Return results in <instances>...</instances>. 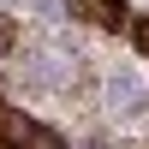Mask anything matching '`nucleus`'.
<instances>
[{"mask_svg":"<svg viewBox=\"0 0 149 149\" xmlns=\"http://www.w3.org/2000/svg\"><path fill=\"white\" fill-rule=\"evenodd\" d=\"M6 143H12V149H66L48 125H36V119H24V113L6 119Z\"/></svg>","mask_w":149,"mask_h":149,"instance_id":"1","label":"nucleus"},{"mask_svg":"<svg viewBox=\"0 0 149 149\" xmlns=\"http://www.w3.org/2000/svg\"><path fill=\"white\" fill-rule=\"evenodd\" d=\"M131 42H137L143 54H149V12H143V18H131Z\"/></svg>","mask_w":149,"mask_h":149,"instance_id":"3","label":"nucleus"},{"mask_svg":"<svg viewBox=\"0 0 149 149\" xmlns=\"http://www.w3.org/2000/svg\"><path fill=\"white\" fill-rule=\"evenodd\" d=\"M72 12L90 24H102V30H119L125 24V12H119V0H72Z\"/></svg>","mask_w":149,"mask_h":149,"instance_id":"2","label":"nucleus"}]
</instances>
